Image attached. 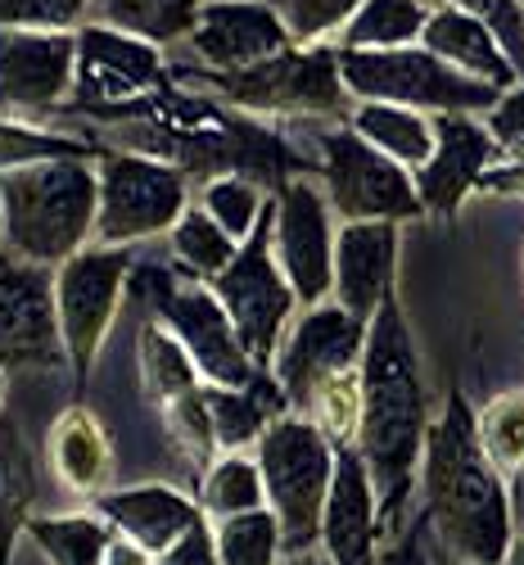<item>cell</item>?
I'll return each mask as SVG.
<instances>
[{
    "mask_svg": "<svg viewBox=\"0 0 524 565\" xmlns=\"http://www.w3.org/2000/svg\"><path fill=\"white\" fill-rule=\"evenodd\" d=\"M425 385L416 366V344L403 321V308L394 299L379 303V312L366 326L362 349V420L353 448L362 452L375 493L379 515H398L403 498L411 493L416 466L425 457Z\"/></svg>",
    "mask_w": 524,
    "mask_h": 565,
    "instance_id": "cell-1",
    "label": "cell"
},
{
    "mask_svg": "<svg viewBox=\"0 0 524 565\" xmlns=\"http://www.w3.org/2000/svg\"><path fill=\"white\" fill-rule=\"evenodd\" d=\"M425 502L439 543L457 565H502L511 552V498L502 470L480 444V416L461 394L448 398L443 416L425 435Z\"/></svg>",
    "mask_w": 524,
    "mask_h": 565,
    "instance_id": "cell-2",
    "label": "cell"
},
{
    "mask_svg": "<svg viewBox=\"0 0 524 565\" xmlns=\"http://www.w3.org/2000/svg\"><path fill=\"white\" fill-rule=\"evenodd\" d=\"M6 241L32 263H68L100 217V177L77 154L0 172Z\"/></svg>",
    "mask_w": 524,
    "mask_h": 565,
    "instance_id": "cell-3",
    "label": "cell"
},
{
    "mask_svg": "<svg viewBox=\"0 0 524 565\" xmlns=\"http://www.w3.org/2000/svg\"><path fill=\"white\" fill-rule=\"evenodd\" d=\"M335 444L308 416H276L258 439V466L267 484V507L276 511L285 547L303 552L321 539V511L335 480Z\"/></svg>",
    "mask_w": 524,
    "mask_h": 565,
    "instance_id": "cell-4",
    "label": "cell"
},
{
    "mask_svg": "<svg viewBox=\"0 0 524 565\" xmlns=\"http://www.w3.org/2000/svg\"><path fill=\"white\" fill-rule=\"evenodd\" d=\"M340 77L357 100H385L407 109H435V114H470L493 109L502 90L466 77L443 64L425 45H398V51H340Z\"/></svg>",
    "mask_w": 524,
    "mask_h": 565,
    "instance_id": "cell-5",
    "label": "cell"
},
{
    "mask_svg": "<svg viewBox=\"0 0 524 565\" xmlns=\"http://www.w3.org/2000/svg\"><path fill=\"white\" fill-rule=\"evenodd\" d=\"M213 295L222 299V308L235 321V335L249 349V358L263 366L276 358L285 326H290V312L299 303L295 286L285 280L276 249H271V209L263 213L258 231L240 245L235 263L213 280Z\"/></svg>",
    "mask_w": 524,
    "mask_h": 565,
    "instance_id": "cell-6",
    "label": "cell"
},
{
    "mask_svg": "<svg viewBox=\"0 0 524 565\" xmlns=\"http://www.w3.org/2000/svg\"><path fill=\"white\" fill-rule=\"evenodd\" d=\"M321 154H325L330 209L344 222H403L425 213L416 172L389 159L385 150H375L353 127L330 131L321 140Z\"/></svg>",
    "mask_w": 524,
    "mask_h": 565,
    "instance_id": "cell-7",
    "label": "cell"
},
{
    "mask_svg": "<svg viewBox=\"0 0 524 565\" xmlns=\"http://www.w3.org/2000/svg\"><path fill=\"white\" fill-rule=\"evenodd\" d=\"M222 90L249 109L271 114H340L344 105V77L340 51L330 45H290L254 68L222 73Z\"/></svg>",
    "mask_w": 524,
    "mask_h": 565,
    "instance_id": "cell-8",
    "label": "cell"
},
{
    "mask_svg": "<svg viewBox=\"0 0 524 565\" xmlns=\"http://www.w3.org/2000/svg\"><path fill=\"white\" fill-rule=\"evenodd\" d=\"M181 213H185L181 172L154 159H136V154H114L105 163L100 217H95V235L105 245H127V241H146V235L172 231Z\"/></svg>",
    "mask_w": 524,
    "mask_h": 565,
    "instance_id": "cell-9",
    "label": "cell"
},
{
    "mask_svg": "<svg viewBox=\"0 0 524 565\" xmlns=\"http://www.w3.org/2000/svg\"><path fill=\"white\" fill-rule=\"evenodd\" d=\"M366 326L344 303H312L276 349V385L285 403L308 407V398L340 371H353L366 349Z\"/></svg>",
    "mask_w": 524,
    "mask_h": 565,
    "instance_id": "cell-10",
    "label": "cell"
},
{
    "mask_svg": "<svg viewBox=\"0 0 524 565\" xmlns=\"http://www.w3.org/2000/svg\"><path fill=\"white\" fill-rule=\"evenodd\" d=\"M271 249L299 303L312 308L335 295V231H330V204L312 181L280 185L271 204Z\"/></svg>",
    "mask_w": 524,
    "mask_h": 565,
    "instance_id": "cell-11",
    "label": "cell"
},
{
    "mask_svg": "<svg viewBox=\"0 0 524 565\" xmlns=\"http://www.w3.org/2000/svg\"><path fill=\"white\" fill-rule=\"evenodd\" d=\"M122 280H127V254H118V245L114 249H82L68 263H60L55 317H60L64 353L77 362V371H86L95 349L105 344L118 299H122Z\"/></svg>",
    "mask_w": 524,
    "mask_h": 565,
    "instance_id": "cell-12",
    "label": "cell"
},
{
    "mask_svg": "<svg viewBox=\"0 0 524 565\" xmlns=\"http://www.w3.org/2000/svg\"><path fill=\"white\" fill-rule=\"evenodd\" d=\"M159 312L168 321V331L185 344V353L195 358L200 375L217 390H245L258 375V362L249 358L240 335H235V321L213 295V286H168L163 280Z\"/></svg>",
    "mask_w": 524,
    "mask_h": 565,
    "instance_id": "cell-13",
    "label": "cell"
},
{
    "mask_svg": "<svg viewBox=\"0 0 524 565\" xmlns=\"http://www.w3.org/2000/svg\"><path fill=\"white\" fill-rule=\"evenodd\" d=\"M195 55L217 73L254 68L280 51H290L295 36L267 0H208L200 10V23L190 32Z\"/></svg>",
    "mask_w": 524,
    "mask_h": 565,
    "instance_id": "cell-14",
    "label": "cell"
},
{
    "mask_svg": "<svg viewBox=\"0 0 524 565\" xmlns=\"http://www.w3.org/2000/svg\"><path fill=\"white\" fill-rule=\"evenodd\" d=\"M73 86V32H0V109H51Z\"/></svg>",
    "mask_w": 524,
    "mask_h": 565,
    "instance_id": "cell-15",
    "label": "cell"
},
{
    "mask_svg": "<svg viewBox=\"0 0 524 565\" xmlns=\"http://www.w3.org/2000/svg\"><path fill=\"white\" fill-rule=\"evenodd\" d=\"M493 159L498 146L484 122H474L470 114H435V154L425 168H416V191L425 213H457L470 191H480Z\"/></svg>",
    "mask_w": 524,
    "mask_h": 565,
    "instance_id": "cell-16",
    "label": "cell"
},
{
    "mask_svg": "<svg viewBox=\"0 0 524 565\" xmlns=\"http://www.w3.org/2000/svg\"><path fill=\"white\" fill-rule=\"evenodd\" d=\"M379 534V493L353 444L335 452V480L321 511V547L335 565H371Z\"/></svg>",
    "mask_w": 524,
    "mask_h": 565,
    "instance_id": "cell-17",
    "label": "cell"
},
{
    "mask_svg": "<svg viewBox=\"0 0 524 565\" xmlns=\"http://www.w3.org/2000/svg\"><path fill=\"white\" fill-rule=\"evenodd\" d=\"M398 222H344L335 231V303L371 321L394 299Z\"/></svg>",
    "mask_w": 524,
    "mask_h": 565,
    "instance_id": "cell-18",
    "label": "cell"
},
{
    "mask_svg": "<svg viewBox=\"0 0 524 565\" xmlns=\"http://www.w3.org/2000/svg\"><path fill=\"white\" fill-rule=\"evenodd\" d=\"M159 82L154 41L131 36L114 23H90L77 32V96L82 100H122Z\"/></svg>",
    "mask_w": 524,
    "mask_h": 565,
    "instance_id": "cell-19",
    "label": "cell"
},
{
    "mask_svg": "<svg viewBox=\"0 0 524 565\" xmlns=\"http://www.w3.org/2000/svg\"><path fill=\"white\" fill-rule=\"evenodd\" d=\"M64 349L55 286L32 267H0V362H55Z\"/></svg>",
    "mask_w": 524,
    "mask_h": 565,
    "instance_id": "cell-20",
    "label": "cell"
},
{
    "mask_svg": "<svg viewBox=\"0 0 524 565\" xmlns=\"http://www.w3.org/2000/svg\"><path fill=\"white\" fill-rule=\"evenodd\" d=\"M420 45L425 51H435L443 64H452L457 73L480 77V82H489L498 90H511L515 77H520V68L511 64L498 32L480 14L452 6V0H443V6L430 10V23H425V32H420Z\"/></svg>",
    "mask_w": 524,
    "mask_h": 565,
    "instance_id": "cell-21",
    "label": "cell"
},
{
    "mask_svg": "<svg viewBox=\"0 0 524 565\" xmlns=\"http://www.w3.org/2000/svg\"><path fill=\"white\" fill-rule=\"evenodd\" d=\"M105 515L146 552H168L181 534H190L204 521L200 507H190V498H181L168 484H140V489L109 493Z\"/></svg>",
    "mask_w": 524,
    "mask_h": 565,
    "instance_id": "cell-22",
    "label": "cell"
},
{
    "mask_svg": "<svg viewBox=\"0 0 524 565\" xmlns=\"http://www.w3.org/2000/svg\"><path fill=\"white\" fill-rule=\"evenodd\" d=\"M208 394V416H213V435H217V448L226 452H240L249 444L263 439V430L280 416L285 407V390L267 375H254L245 390H204Z\"/></svg>",
    "mask_w": 524,
    "mask_h": 565,
    "instance_id": "cell-23",
    "label": "cell"
},
{
    "mask_svg": "<svg viewBox=\"0 0 524 565\" xmlns=\"http://www.w3.org/2000/svg\"><path fill=\"white\" fill-rule=\"evenodd\" d=\"M362 140H371L375 150H385L403 168H425L435 154V118H425L420 109L407 105H385V100H362L349 122Z\"/></svg>",
    "mask_w": 524,
    "mask_h": 565,
    "instance_id": "cell-24",
    "label": "cell"
},
{
    "mask_svg": "<svg viewBox=\"0 0 524 565\" xmlns=\"http://www.w3.org/2000/svg\"><path fill=\"white\" fill-rule=\"evenodd\" d=\"M51 457H55V470L68 489L95 493L109 476V439L100 430V420L82 407L64 412L55 426V439H51Z\"/></svg>",
    "mask_w": 524,
    "mask_h": 565,
    "instance_id": "cell-25",
    "label": "cell"
},
{
    "mask_svg": "<svg viewBox=\"0 0 524 565\" xmlns=\"http://www.w3.org/2000/svg\"><path fill=\"white\" fill-rule=\"evenodd\" d=\"M430 23L425 0H362V10L340 32V51H398L420 45V32Z\"/></svg>",
    "mask_w": 524,
    "mask_h": 565,
    "instance_id": "cell-26",
    "label": "cell"
},
{
    "mask_svg": "<svg viewBox=\"0 0 524 565\" xmlns=\"http://www.w3.org/2000/svg\"><path fill=\"white\" fill-rule=\"evenodd\" d=\"M32 498H36L32 452L19 435V426L6 416L0 420V565H10V547H14V534L28 521Z\"/></svg>",
    "mask_w": 524,
    "mask_h": 565,
    "instance_id": "cell-27",
    "label": "cell"
},
{
    "mask_svg": "<svg viewBox=\"0 0 524 565\" xmlns=\"http://www.w3.org/2000/svg\"><path fill=\"white\" fill-rule=\"evenodd\" d=\"M204 6L208 0H100V19L159 45L195 32Z\"/></svg>",
    "mask_w": 524,
    "mask_h": 565,
    "instance_id": "cell-28",
    "label": "cell"
},
{
    "mask_svg": "<svg viewBox=\"0 0 524 565\" xmlns=\"http://www.w3.org/2000/svg\"><path fill=\"white\" fill-rule=\"evenodd\" d=\"M140 371H146V390L168 407L185 394H195V381H200V366L195 358L185 353V344L172 335V331H140Z\"/></svg>",
    "mask_w": 524,
    "mask_h": 565,
    "instance_id": "cell-29",
    "label": "cell"
},
{
    "mask_svg": "<svg viewBox=\"0 0 524 565\" xmlns=\"http://www.w3.org/2000/svg\"><path fill=\"white\" fill-rule=\"evenodd\" d=\"M172 254L195 276L217 280L235 263V254H240V241H231V235L217 226V217H208L204 209H185L172 226Z\"/></svg>",
    "mask_w": 524,
    "mask_h": 565,
    "instance_id": "cell-30",
    "label": "cell"
},
{
    "mask_svg": "<svg viewBox=\"0 0 524 565\" xmlns=\"http://www.w3.org/2000/svg\"><path fill=\"white\" fill-rule=\"evenodd\" d=\"M267 502V484H263V466L240 457V452H226L222 461L208 466L204 476V511L226 521V515H245L258 511Z\"/></svg>",
    "mask_w": 524,
    "mask_h": 565,
    "instance_id": "cell-31",
    "label": "cell"
},
{
    "mask_svg": "<svg viewBox=\"0 0 524 565\" xmlns=\"http://www.w3.org/2000/svg\"><path fill=\"white\" fill-rule=\"evenodd\" d=\"M213 539H217L222 565H276V556L285 547V534H280V521H276L271 507L226 515Z\"/></svg>",
    "mask_w": 524,
    "mask_h": 565,
    "instance_id": "cell-32",
    "label": "cell"
},
{
    "mask_svg": "<svg viewBox=\"0 0 524 565\" xmlns=\"http://www.w3.org/2000/svg\"><path fill=\"white\" fill-rule=\"evenodd\" d=\"M308 420L335 444H353L357 439V420H362V362L353 371H340L308 398Z\"/></svg>",
    "mask_w": 524,
    "mask_h": 565,
    "instance_id": "cell-33",
    "label": "cell"
},
{
    "mask_svg": "<svg viewBox=\"0 0 524 565\" xmlns=\"http://www.w3.org/2000/svg\"><path fill=\"white\" fill-rule=\"evenodd\" d=\"M36 543L55 565H105L114 539L90 515H64V521H32Z\"/></svg>",
    "mask_w": 524,
    "mask_h": 565,
    "instance_id": "cell-34",
    "label": "cell"
},
{
    "mask_svg": "<svg viewBox=\"0 0 524 565\" xmlns=\"http://www.w3.org/2000/svg\"><path fill=\"white\" fill-rule=\"evenodd\" d=\"M480 444L493 457V466L502 476L524 470V390L498 394L484 412H480Z\"/></svg>",
    "mask_w": 524,
    "mask_h": 565,
    "instance_id": "cell-35",
    "label": "cell"
},
{
    "mask_svg": "<svg viewBox=\"0 0 524 565\" xmlns=\"http://www.w3.org/2000/svg\"><path fill=\"white\" fill-rule=\"evenodd\" d=\"M204 213L217 217V226L231 235V241L245 245L249 235L258 231V222H263V195L240 177H222L204 191Z\"/></svg>",
    "mask_w": 524,
    "mask_h": 565,
    "instance_id": "cell-36",
    "label": "cell"
},
{
    "mask_svg": "<svg viewBox=\"0 0 524 565\" xmlns=\"http://www.w3.org/2000/svg\"><path fill=\"white\" fill-rule=\"evenodd\" d=\"M271 6L290 28L295 45H317L330 32H344L349 19L362 10V0H271Z\"/></svg>",
    "mask_w": 524,
    "mask_h": 565,
    "instance_id": "cell-37",
    "label": "cell"
},
{
    "mask_svg": "<svg viewBox=\"0 0 524 565\" xmlns=\"http://www.w3.org/2000/svg\"><path fill=\"white\" fill-rule=\"evenodd\" d=\"M90 0H0V32H73Z\"/></svg>",
    "mask_w": 524,
    "mask_h": 565,
    "instance_id": "cell-38",
    "label": "cell"
},
{
    "mask_svg": "<svg viewBox=\"0 0 524 565\" xmlns=\"http://www.w3.org/2000/svg\"><path fill=\"white\" fill-rule=\"evenodd\" d=\"M64 154H82V150L73 140L45 136V131L19 127V122H0V172H14L28 163H41V159H64Z\"/></svg>",
    "mask_w": 524,
    "mask_h": 565,
    "instance_id": "cell-39",
    "label": "cell"
},
{
    "mask_svg": "<svg viewBox=\"0 0 524 565\" xmlns=\"http://www.w3.org/2000/svg\"><path fill=\"white\" fill-rule=\"evenodd\" d=\"M498 159H524V86H511L498 96V105L484 118Z\"/></svg>",
    "mask_w": 524,
    "mask_h": 565,
    "instance_id": "cell-40",
    "label": "cell"
},
{
    "mask_svg": "<svg viewBox=\"0 0 524 565\" xmlns=\"http://www.w3.org/2000/svg\"><path fill=\"white\" fill-rule=\"evenodd\" d=\"M159 565H222L217 561V539L204 530V521L190 530V534H181L168 552H159Z\"/></svg>",
    "mask_w": 524,
    "mask_h": 565,
    "instance_id": "cell-41",
    "label": "cell"
},
{
    "mask_svg": "<svg viewBox=\"0 0 524 565\" xmlns=\"http://www.w3.org/2000/svg\"><path fill=\"white\" fill-rule=\"evenodd\" d=\"M480 191H493V195H524V159H506L502 168H489Z\"/></svg>",
    "mask_w": 524,
    "mask_h": 565,
    "instance_id": "cell-42",
    "label": "cell"
},
{
    "mask_svg": "<svg viewBox=\"0 0 524 565\" xmlns=\"http://www.w3.org/2000/svg\"><path fill=\"white\" fill-rule=\"evenodd\" d=\"M105 565H150V552H146V547H136L131 539H127V543H118V539H114V547H109Z\"/></svg>",
    "mask_w": 524,
    "mask_h": 565,
    "instance_id": "cell-43",
    "label": "cell"
},
{
    "mask_svg": "<svg viewBox=\"0 0 524 565\" xmlns=\"http://www.w3.org/2000/svg\"><path fill=\"white\" fill-rule=\"evenodd\" d=\"M280 565H335V561L325 556V547H321V552L303 547V552H290V561H280Z\"/></svg>",
    "mask_w": 524,
    "mask_h": 565,
    "instance_id": "cell-44",
    "label": "cell"
},
{
    "mask_svg": "<svg viewBox=\"0 0 524 565\" xmlns=\"http://www.w3.org/2000/svg\"><path fill=\"white\" fill-rule=\"evenodd\" d=\"M502 565H524V534L511 543V552H506V561H502Z\"/></svg>",
    "mask_w": 524,
    "mask_h": 565,
    "instance_id": "cell-45",
    "label": "cell"
},
{
    "mask_svg": "<svg viewBox=\"0 0 524 565\" xmlns=\"http://www.w3.org/2000/svg\"><path fill=\"white\" fill-rule=\"evenodd\" d=\"M0 235H6V213H0Z\"/></svg>",
    "mask_w": 524,
    "mask_h": 565,
    "instance_id": "cell-46",
    "label": "cell"
},
{
    "mask_svg": "<svg viewBox=\"0 0 524 565\" xmlns=\"http://www.w3.org/2000/svg\"><path fill=\"white\" fill-rule=\"evenodd\" d=\"M0 390H6V371H0Z\"/></svg>",
    "mask_w": 524,
    "mask_h": 565,
    "instance_id": "cell-47",
    "label": "cell"
},
{
    "mask_svg": "<svg viewBox=\"0 0 524 565\" xmlns=\"http://www.w3.org/2000/svg\"><path fill=\"white\" fill-rule=\"evenodd\" d=\"M0 267H6V258H0Z\"/></svg>",
    "mask_w": 524,
    "mask_h": 565,
    "instance_id": "cell-48",
    "label": "cell"
},
{
    "mask_svg": "<svg viewBox=\"0 0 524 565\" xmlns=\"http://www.w3.org/2000/svg\"><path fill=\"white\" fill-rule=\"evenodd\" d=\"M520 6H524V0H520Z\"/></svg>",
    "mask_w": 524,
    "mask_h": 565,
    "instance_id": "cell-49",
    "label": "cell"
}]
</instances>
